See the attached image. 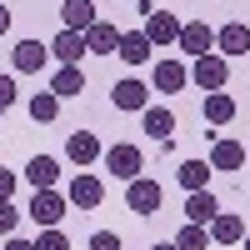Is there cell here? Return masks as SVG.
Returning a JSON list of instances; mask_svg holds the SVG:
<instances>
[{"instance_id": "6da1fadb", "label": "cell", "mask_w": 250, "mask_h": 250, "mask_svg": "<svg viewBox=\"0 0 250 250\" xmlns=\"http://www.w3.org/2000/svg\"><path fill=\"white\" fill-rule=\"evenodd\" d=\"M165 205V185L150 180V175H135L130 185H125V210H135V215H155Z\"/></svg>"}, {"instance_id": "d6986e66", "label": "cell", "mask_w": 250, "mask_h": 250, "mask_svg": "<svg viewBox=\"0 0 250 250\" xmlns=\"http://www.w3.org/2000/svg\"><path fill=\"white\" fill-rule=\"evenodd\" d=\"M245 165V145L240 140H215L210 145V170H240Z\"/></svg>"}, {"instance_id": "277c9868", "label": "cell", "mask_w": 250, "mask_h": 250, "mask_svg": "<svg viewBox=\"0 0 250 250\" xmlns=\"http://www.w3.org/2000/svg\"><path fill=\"white\" fill-rule=\"evenodd\" d=\"M100 160H105V170H110L115 180H125V185H130V180L145 170V155L135 150V145H125V140H120V145H110V150L100 155Z\"/></svg>"}, {"instance_id": "30bf717a", "label": "cell", "mask_w": 250, "mask_h": 250, "mask_svg": "<svg viewBox=\"0 0 250 250\" xmlns=\"http://www.w3.org/2000/svg\"><path fill=\"white\" fill-rule=\"evenodd\" d=\"M10 60H15L20 75H40V70H45V60H50V45H40V40H20V45L10 50Z\"/></svg>"}, {"instance_id": "d6a6232c", "label": "cell", "mask_w": 250, "mask_h": 250, "mask_svg": "<svg viewBox=\"0 0 250 250\" xmlns=\"http://www.w3.org/2000/svg\"><path fill=\"white\" fill-rule=\"evenodd\" d=\"M5 30H10V10L0 5V35H5Z\"/></svg>"}, {"instance_id": "7c38bea8", "label": "cell", "mask_w": 250, "mask_h": 250, "mask_svg": "<svg viewBox=\"0 0 250 250\" xmlns=\"http://www.w3.org/2000/svg\"><path fill=\"white\" fill-rule=\"evenodd\" d=\"M245 50H250V30L240 25V20H230V25L215 30V55L230 60V55H245Z\"/></svg>"}, {"instance_id": "ffe728a7", "label": "cell", "mask_w": 250, "mask_h": 250, "mask_svg": "<svg viewBox=\"0 0 250 250\" xmlns=\"http://www.w3.org/2000/svg\"><path fill=\"white\" fill-rule=\"evenodd\" d=\"M25 175H30L35 190H55V180H60V160H50V155H30Z\"/></svg>"}, {"instance_id": "f1b7e54d", "label": "cell", "mask_w": 250, "mask_h": 250, "mask_svg": "<svg viewBox=\"0 0 250 250\" xmlns=\"http://www.w3.org/2000/svg\"><path fill=\"white\" fill-rule=\"evenodd\" d=\"M90 250H120V235L115 230H95L90 235Z\"/></svg>"}, {"instance_id": "836d02e7", "label": "cell", "mask_w": 250, "mask_h": 250, "mask_svg": "<svg viewBox=\"0 0 250 250\" xmlns=\"http://www.w3.org/2000/svg\"><path fill=\"white\" fill-rule=\"evenodd\" d=\"M150 250H175V240H160V245H150Z\"/></svg>"}, {"instance_id": "ac0fdd59", "label": "cell", "mask_w": 250, "mask_h": 250, "mask_svg": "<svg viewBox=\"0 0 250 250\" xmlns=\"http://www.w3.org/2000/svg\"><path fill=\"white\" fill-rule=\"evenodd\" d=\"M115 55L125 60V65H145V60H150V40H145V30H125L120 45H115Z\"/></svg>"}, {"instance_id": "44dd1931", "label": "cell", "mask_w": 250, "mask_h": 250, "mask_svg": "<svg viewBox=\"0 0 250 250\" xmlns=\"http://www.w3.org/2000/svg\"><path fill=\"white\" fill-rule=\"evenodd\" d=\"M80 90H85L80 65H60V70L50 75V95H55V100H70V95H80Z\"/></svg>"}, {"instance_id": "5b68a950", "label": "cell", "mask_w": 250, "mask_h": 250, "mask_svg": "<svg viewBox=\"0 0 250 250\" xmlns=\"http://www.w3.org/2000/svg\"><path fill=\"white\" fill-rule=\"evenodd\" d=\"M65 200L75 205V210H95V205L105 200V180H100V175H90V170H80V175L65 185Z\"/></svg>"}, {"instance_id": "cb8c5ba5", "label": "cell", "mask_w": 250, "mask_h": 250, "mask_svg": "<svg viewBox=\"0 0 250 250\" xmlns=\"http://www.w3.org/2000/svg\"><path fill=\"white\" fill-rule=\"evenodd\" d=\"M175 175H180L185 190H210V175H215V170H210V160H185Z\"/></svg>"}, {"instance_id": "7a4b0ae2", "label": "cell", "mask_w": 250, "mask_h": 250, "mask_svg": "<svg viewBox=\"0 0 250 250\" xmlns=\"http://www.w3.org/2000/svg\"><path fill=\"white\" fill-rule=\"evenodd\" d=\"M65 210H70V200L60 195V190H35V195H30V210H25V215L40 225V230H55V225L65 220Z\"/></svg>"}, {"instance_id": "ba28073f", "label": "cell", "mask_w": 250, "mask_h": 250, "mask_svg": "<svg viewBox=\"0 0 250 250\" xmlns=\"http://www.w3.org/2000/svg\"><path fill=\"white\" fill-rule=\"evenodd\" d=\"M155 90L160 95H180L185 85H190V65H180V60H155Z\"/></svg>"}, {"instance_id": "4316f807", "label": "cell", "mask_w": 250, "mask_h": 250, "mask_svg": "<svg viewBox=\"0 0 250 250\" xmlns=\"http://www.w3.org/2000/svg\"><path fill=\"white\" fill-rule=\"evenodd\" d=\"M35 250H70V240H65V230H40V240H35Z\"/></svg>"}, {"instance_id": "9a60e30c", "label": "cell", "mask_w": 250, "mask_h": 250, "mask_svg": "<svg viewBox=\"0 0 250 250\" xmlns=\"http://www.w3.org/2000/svg\"><path fill=\"white\" fill-rule=\"evenodd\" d=\"M50 55L60 60V65H80V55H85V35H80V30H60L50 40Z\"/></svg>"}, {"instance_id": "4dcf8cb0", "label": "cell", "mask_w": 250, "mask_h": 250, "mask_svg": "<svg viewBox=\"0 0 250 250\" xmlns=\"http://www.w3.org/2000/svg\"><path fill=\"white\" fill-rule=\"evenodd\" d=\"M10 195H15V170L0 165V200H10Z\"/></svg>"}, {"instance_id": "1f68e13d", "label": "cell", "mask_w": 250, "mask_h": 250, "mask_svg": "<svg viewBox=\"0 0 250 250\" xmlns=\"http://www.w3.org/2000/svg\"><path fill=\"white\" fill-rule=\"evenodd\" d=\"M5 250H35V240H20V235H10V240H5Z\"/></svg>"}, {"instance_id": "e575fe53", "label": "cell", "mask_w": 250, "mask_h": 250, "mask_svg": "<svg viewBox=\"0 0 250 250\" xmlns=\"http://www.w3.org/2000/svg\"><path fill=\"white\" fill-rule=\"evenodd\" d=\"M245 165H250V145H245Z\"/></svg>"}, {"instance_id": "e0dca14e", "label": "cell", "mask_w": 250, "mask_h": 250, "mask_svg": "<svg viewBox=\"0 0 250 250\" xmlns=\"http://www.w3.org/2000/svg\"><path fill=\"white\" fill-rule=\"evenodd\" d=\"M115 45H120V30L110 25V20H95V25L85 30V50L90 55H115Z\"/></svg>"}, {"instance_id": "2e32d148", "label": "cell", "mask_w": 250, "mask_h": 250, "mask_svg": "<svg viewBox=\"0 0 250 250\" xmlns=\"http://www.w3.org/2000/svg\"><path fill=\"white\" fill-rule=\"evenodd\" d=\"M215 215H220V205H215L210 190H190V195H185V220H190V225H210Z\"/></svg>"}, {"instance_id": "8992f818", "label": "cell", "mask_w": 250, "mask_h": 250, "mask_svg": "<svg viewBox=\"0 0 250 250\" xmlns=\"http://www.w3.org/2000/svg\"><path fill=\"white\" fill-rule=\"evenodd\" d=\"M180 25H185V20H175L170 10H150V15H145V40H150V50L175 45V40H180Z\"/></svg>"}, {"instance_id": "83f0119b", "label": "cell", "mask_w": 250, "mask_h": 250, "mask_svg": "<svg viewBox=\"0 0 250 250\" xmlns=\"http://www.w3.org/2000/svg\"><path fill=\"white\" fill-rule=\"evenodd\" d=\"M15 225H20V210L10 200H0V235H15Z\"/></svg>"}, {"instance_id": "3957f363", "label": "cell", "mask_w": 250, "mask_h": 250, "mask_svg": "<svg viewBox=\"0 0 250 250\" xmlns=\"http://www.w3.org/2000/svg\"><path fill=\"white\" fill-rule=\"evenodd\" d=\"M190 80H195L205 95H210V90H225V80H230V60L215 55V50H210V55H200L195 65H190Z\"/></svg>"}, {"instance_id": "484cf974", "label": "cell", "mask_w": 250, "mask_h": 250, "mask_svg": "<svg viewBox=\"0 0 250 250\" xmlns=\"http://www.w3.org/2000/svg\"><path fill=\"white\" fill-rule=\"evenodd\" d=\"M30 115H35L40 125H50V120L60 115V100H55L50 90H40V95H30Z\"/></svg>"}, {"instance_id": "9c48e42d", "label": "cell", "mask_w": 250, "mask_h": 250, "mask_svg": "<svg viewBox=\"0 0 250 250\" xmlns=\"http://www.w3.org/2000/svg\"><path fill=\"white\" fill-rule=\"evenodd\" d=\"M175 45L190 55V60H200V55H210L215 50V30L210 25H200V20H190V25H180V40Z\"/></svg>"}, {"instance_id": "52a82bcc", "label": "cell", "mask_w": 250, "mask_h": 250, "mask_svg": "<svg viewBox=\"0 0 250 250\" xmlns=\"http://www.w3.org/2000/svg\"><path fill=\"white\" fill-rule=\"evenodd\" d=\"M65 155H70V165H80V170H85V165H95L100 155H105V145H100L95 130H75V135L65 140Z\"/></svg>"}, {"instance_id": "d4e9b609", "label": "cell", "mask_w": 250, "mask_h": 250, "mask_svg": "<svg viewBox=\"0 0 250 250\" xmlns=\"http://www.w3.org/2000/svg\"><path fill=\"white\" fill-rule=\"evenodd\" d=\"M175 250H210V230L185 220V225H180V235H175Z\"/></svg>"}, {"instance_id": "603a6c76", "label": "cell", "mask_w": 250, "mask_h": 250, "mask_svg": "<svg viewBox=\"0 0 250 250\" xmlns=\"http://www.w3.org/2000/svg\"><path fill=\"white\" fill-rule=\"evenodd\" d=\"M205 120H210V125H230L235 120V95L210 90V95H205Z\"/></svg>"}, {"instance_id": "7402d4cb", "label": "cell", "mask_w": 250, "mask_h": 250, "mask_svg": "<svg viewBox=\"0 0 250 250\" xmlns=\"http://www.w3.org/2000/svg\"><path fill=\"white\" fill-rule=\"evenodd\" d=\"M140 120H145V135H155V140H170V130H175V115L165 105H145Z\"/></svg>"}, {"instance_id": "f546056e", "label": "cell", "mask_w": 250, "mask_h": 250, "mask_svg": "<svg viewBox=\"0 0 250 250\" xmlns=\"http://www.w3.org/2000/svg\"><path fill=\"white\" fill-rule=\"evenodd\" d=\"M10 105H15V80L0 75V110H10Z\"/></svg>"}, {"instance_id": "4fadbf2b", "label": "cell", "mask_w": 250, "mask_h": 250, "mask_svg": "<svg viewBox=\"0 0 250 250\" xmlns=\"http://www.w3.org/2000/svg\"><path fill=\"white\" fill-rule=\"evenodd\" d=\"M60 20H65V25H60V30H80V35H85L90 25H95V0H65V5H60Z\"/></svg>"}, {"instance_id": "8fae6325", "label": "cell", "mask_w": 250, "mask_h": 250, "mask_svg": "<svg viewBox=\"0 0 250 250\" xmlns=\"http://www.w3.org/2000/svg\"><path fill=\"white\" fill-rule=\"evenodd\" d=\"M110 100H115V110H145L150 105V85H140V80H115Z\"/></svg>"}, {"instance_id": "5bb4252c", "label": "cell", "mask_w": 250, "mask_h": 250, "mask_svg": "<svg viewBox=\"0 0 250 250\" xmlns=\"http://www.w3.org/2000/svg\"><path fill=\"white\" fill-rule=\"evenodd\" d=\"M205 230H210V245H240V240H245V225H240V215H230V210H220Z\"/></svg>"}, {"instance_id": "d590c367", "label": "cell", "mask_w": 250, "mask_h": 250, "mask_svg": "<svg viewBox=\"0 0 250 250\" xmlns=\"http://www.w3.org/2000/svg\"><path fill=\"white\" fill-rule=\"evenodd\" d=\"M245 250H250V230H245Z\"/></svg>"}]
</instances>
